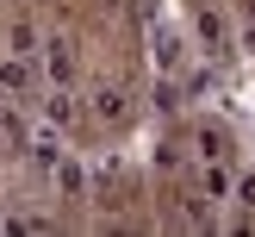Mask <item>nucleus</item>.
Segmentation results:
<instances>
[{
  "mask_svg": "<svg viewBox=\"0 0 255 237\" xmlns=\"http://www.w3.org/2000/svg\"><path fill=\"white\" fill-rule=\"evenodd\" d=\"M0 87H6V94H25V87H31V69H25V62H0Z\"/></svg>",
  "mask_w": 255,
  "mask_h": 237,
  "instance_id": "f257e3e1",
  "label": "nucleus"
}]
</instances>
